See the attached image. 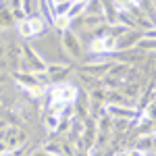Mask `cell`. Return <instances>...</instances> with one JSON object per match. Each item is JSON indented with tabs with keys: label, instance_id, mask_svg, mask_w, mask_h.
<instances>
[{
	"label": "cell",
	"instance_id": "16",
	"mask_svg": "<svg viewBox=\"0 0 156 156\" xmlns=\"http://www.w3.org/2000/svg\"><path fill=\"white\" fill-rule=\"evenodd\" d=\"M137 156H148V154H146V152H137Z\"/></svg>",
	"mask_w": 156,
	"mask_h": 156
},
{
	"label": "cell",
	"instance_id": "9",
	"mask_svg": "<svg viewBox=\"0 0 156 156\" xmlns=\"http://www.w3.org/2000/svg\"><path fill=\"white\" fill-rule=\"evenodd\" d=\"M12 11L11 6H0V27H4V25H11L12 23Z\"/></svg>",
	"mask_w": 156,
	"mask_h": 156
},
{
	"label": "cell",
	"instance_id": "7",
	"mask_svg": "<svg viewBox=\"0 0 156 156\" xmlns=\"http://www.w3.org/2000/svg\"><path fill=\"white\" fill-rule=\"evenodd\" d=\"M71 17L69 15H62V17H54V21H52V25L58 29V31H67L69 29V25H71Z\"/></svg>",
	"mask_w": 156,
	"mask_h": 156
},
{
	"label": "cell",
	"instance_id": "15",
	"mask_svg": "<svg viewBox=\"0 0 156 156\" xmlns=\"http://www.w3.org/2000/svg\"><path fill=\"white\" fill-rule=\"evenodd\" d=\"M52 4H60V2H65V0H50Z\"/></svg>",
	"mask_w": 156,
	"mask_h": 156
},
{
	"label": "cell",
	"instance_id": "5",
	"mask_svg": "<svg viewBox=\"0 0 156 156\" xmlns=\"http://www.w3.org/2000/svg\"><path fill=\"white\" fill-rule=\"evenodd\" d=\"M67 73H69V69L62 67V65H50V67H46V75L50 77V81H58L62 77H67Z\"/></svg>",
	"mask_w": 156,
	"mask_h": 156
},
{
	"label": "cell",
	"instance_id": "8",
	"mask_svg": "<svg viewBox=\"0 0 156 156\" xmlns=\"http://www.w3.org/2000/svg\"><path fill=\"white\" fill-rule=\"evenodd\" d=\"M44 23H46V21H44V17H40V15H36V17H29V25H31L34 36L44 31Z\"/></svg>",
	"mask_w": 156,
	"mask_h": 156
},
{
	"label": "cell",
	"instance_id": "6",
	"mask_svg": "<svg viewBox=\"0 0 156 156\" xmlns=\"http://www.w3.org/2000/svg\"><path fill=\"white\" fill-rule=\"evenodd\" d=\"M44 125H46L48 131H56L58 125H60V117H58V115H54V112H48L46 119H44Z\"/></svg>",
	"mask_w": 156,
	"mask_h": 156
},
{
	"label": "cell",
	"instance_id": "10",
	"mask_svg": "<svg viewBox=\"0 0 156 156\" xmlns=\"http://www.w3.org/2000/svg\"><path fill=\"white\" fill-rule=\"evenodd\" d=\"M17 31H19V36L25 37V40L34 36V31H31V25H29V19H25V21H19V25H17Z\"/></svg>",
	"mask_w": 156,
	"mask_h": 156
},
{
	"label": "cell",
	"instance_id": "4",
	"mask_svg": "<svg viewBox=\"0 0 156 156\" xmlns=\"http://www.w3.org/2000/svg\"><path fill=\"white\" fill-rule=\"evenodd\" d=\"M108 112L110 115H115V117H123V121H131L137 112H135V108H121L119 104H110L108 106Z\"/></svg>",
	"mask_w": 156,
	"mask_h": 156
},
{
	"label": "cell",
	"instance_id": "11",
	"mask_svg": "<svg viewBox=\"0 0 156 156\" xmlns=\"http://www.w3.org/2000/svg\"><path fill=\"white\" fill-rule=\"evenodd\" d=\"M87 11V4H73L71 6V11H69V17H71V21L75 19V17H79L81 12Z\"/></svg>",
	"mask_w": 156,
	"mask_h": 156
},
{
	"label": "cell",
	"instance_id": "14",
	"mask_svg": "<svg viewBox=\"0 0 156 156\" xmlns=\"http://www.w3.org/2000/svg\"><path fill=\"white\" fill-rule=\"evenodd\" d=\"M36 156H52V154H48V152H37Z\"/></svg>",
	"mask_w": 156,
	"mask_h": 156
},
{
	"label": "cell",
	"instance_id": "1",
	"mask_svg": "<svg viewBox=\"0 0 156 156\" xmlns=\"http://www.w3.org/2000/svg\"><path fill=\"white\" fill-rule=\"evenodd\" d=\"M50 98L58 100V102H65V104H71V102L77 100V87L73 83H58L50 90Z\"/></svg>",
	"mask_w": 156,
	"mask_h": 156
},
{
	"label": "cell",
	"instance_id": "2",
	"mask_svg": "<svg viewBox=\"0 0 156 156\" xmlns=\"http://www.w3.org/2000/svg\"><path fill=\"white\" fill-rule=\"evenodd\" d=\"M119 40L117 37H110V36H98L90 42V52L92 54H106L110 50L117 48Z\"/></svg>",
	"mask_w": 156,
	"mask_h": 156
},
{
	"label": "cell",
	"instance_id": "3",
	"mask_svg": "<svg viewBox=\"0 0 156 156\" xmlns=\"http://www.w3.org/2000/svg\"><path fill=\"white\" fill-rule=\"evenodd\" d=\"M62 46H65V50L71 54L73 58H79V56H81V44H79L77 36H75V34H71L69 29L62 34Z\"/></svg>",
	"mask_w": 156,
	"mask_h": 156
},
{
	"label": "cell",
	"instance_id": "12",
	"mask_svg": "<svg viewBox=\"0 0 156 156\" xmlns=\"http://www.w3.org/2000/svg\"><path fill=\"white\" fill-rule=\"evenodd\" d=\"M142 48H156V40H148V42H140Z\"/></svg>",
	"mask_w": 156,
	"mask_h": 156
},
{
	"label": "cell",
	"instance_id": "13",
	"mask_svg": "<svg viewBox=\"0 0 156 156\" xmlns=\"http://www.w3.org/2000/svg\"><path fill=\"white\" fill-rule=\"evenodd\" d=\"M148 115H150L152 119H156V102H152V104H150V108H148Z\"/></svg>",
	"mask_w": 156,
	"mask_h": 156
}]
</instances>
